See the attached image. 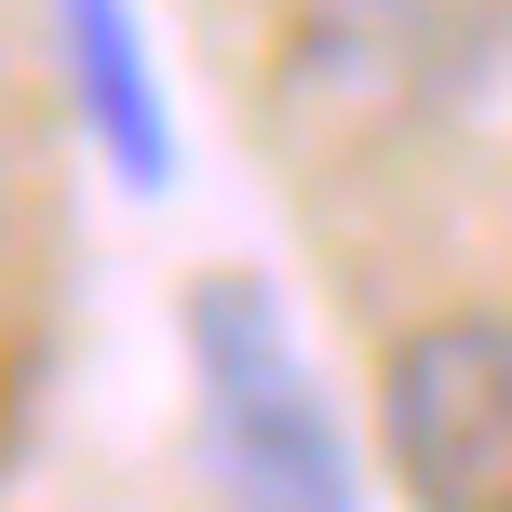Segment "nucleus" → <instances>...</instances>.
<instances>
[{
  "instance_id": "nucleus-1",
  "label": "nucleus",
  "mask_w": 512,
  "mask_h": 512,
  "mask_svg": "<svg viewBox=\"0 0 512 512\" xmlns=\"http://www.w3.org/2000/svg\"><path fill=\"white\" fill-rule=\"evenodd\" d=\"M189 364H203V459L230 499H283V512H337L364 486L337 405L310 391L297 337H283L270 283H203L189 297Z\"/></svg>"
},
{
  "instance_id": "nucleus-2",
  "label": "nucleus",
  "mask_w": 512,
  "mask_h": 512,
  "mask_svg": "<svg viewBox=\"0 0 512 512\" xmlns=\"http://www.w3.org/2000/svg\"><path fill=\"white\" fill-rule=\"evenodd\" d=\"M378 445L405 499L432 512H512V324L499 310H445L391 351L378 378Z\"/></svg>"
},
{
  "instance_id": "nucleus-3",
  "label": "nucleus",
  "mask_w": 512,
  "mask_h": 512,
  "mask_svg": "<svg viewBox=\"0 0 512 512\" xmlns=\"http://www.w3.org/2000/svg\"><path fill=\"white\" fill-rule=\"evenodd\" d=\"M54 54H68V81H81L95 149L122 162L135 189H162L176 122H162V81H149V41H135V0H54Z\"/></svg>"
}]
</instances>
